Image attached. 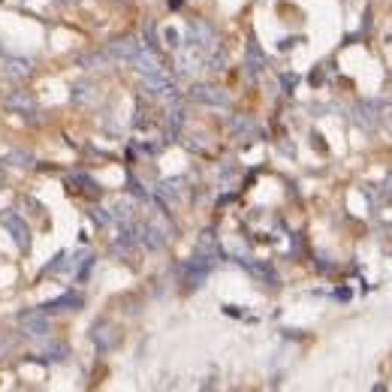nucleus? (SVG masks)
Returning a JSON list of instances; mask_svg holds the SVG:
<instances>
[{"label":"nucleus","instance_id":"nucleus-9","mask_svg":"<svg viewBox=\"0 0 392 392\" xmlns=\"http://www.w3.org/2000/svg\"><path fill=\"white\" fill-rule=\"evenodd\" d=\"M196 61H199V54H182V58H178V64H182V73H194Z\"/></svg>","mask_w":392,"mask_h":392},{"label":"nucleus","instance_id":"nucleus-10","mask_svg":"<svg viewBox=\"0 0 392 392\" xmlns=\"http://www.w3.org/2000/svg\"><path fill=\"white\" fill-rule=\"evenodd\" d=\"M0 187H4V175H0Z\"/></svg>","mask_w":392,"mask_h":392},{"label":"nucleus","instance_id":"nucleus-3","mask_svg":"<svg viewBox=\"0 0 392 392\" xmlns=\"http://www.w3.org/2000/svg\"><path fill=\"white\" fill-rule=\"evenodd\" d=\"M194 100H199V103H211V106H227V94H223L220 88H208V85L194 88Z\"/></svg>","mask_w":392,"mask_h":392},{"label":"nucleus","instance_id":"nucleus-5","mask_svg":"<svg viewBox=\"0 0 392 392\" xmlns=\"http://www.w3.org/2000/svg\"><path fill=\"white\" fill-rule=\"evenodd\" d=\"M190 42H194V46H199V49H208V46H215V30H211L208 25H199V21H196V25L194 28H190Z\"/></svg>","mask_w":392,"mask_h":392},{"label":"nucleus","instance_id":"nucleus-2","mask_svg":"<svg viewBox=\"0 0 392 392\" xmlns=\"http://www.w3.org/2000/svg\"><path fill=\"white\" fill-rule=\"evenodd\" d=\"M0 223H4V227L9 230V232H13V239H16V244H18V248L21 251H25L28 248V223L25 220H21L18 215H13V211H9V215H4V218H0Z\"/></svg>","mask_w":392,"mask_h":392},{"label":"nucleus","instance_id":"nucleus-7","mask_svg":"<svg viewBox=\"0 0 392 392\" xmlns=\"http://www.w3.org/2000/svg\"><path fill=\"white\" fill-rule=\"evenodd\" d=\"M66 305H78V296H61V299H54L49 302V305H42V311H66Z\"/></svg>","mask_w":392,"mask_h":392},{"label":"nucleus","instance_id":"nucleus-6","mask_svg":"<svg viewBox=\"0 0 392 392\" xmlns=\"http://www.w3.org/2000/svg\"><path fill=\"white\" fill-rule=\"evenodd\" d=\"M6 76H13V78H28V76H30L28 61H6Z\"/></svg>","mask_w":392,"mask_h":392},{"label":"nucleus","instance_id":"nucleus-4","mask_svg":"<svg viewBox=\"0 0 392 392\" xmlns=\"http://www.w3.org/2000/svg\"><path fill=\"white\" fill-rule=\"evenodd\" d=\"M133 64H136L139 66V73L145 76V78H148V76H157V73H163V66H160V61H157L154 58V54L151 52H136V58H133Z\"/></svg>","mask_w":392,"mask_h":392},{"label":"nucleus","instance_id":"nucleus-1","mask_svg":"<svg viewBox=\"0 0 392 392\" xmlns=\"http://www.w3.org/2000/svg\"><path fill=\"white\" fill-rule=\"evenodd\" d=\"M21 329H25L28 335H46L49 332V317H46V311H28V314H21Z\"/></svg>","mask_w":392,"mask_h":392},{"label":"nucleus","instance_id":"nucleus-8","mask_svg":"<svg viewBox=\"0 0 392 392\" xmlns=\"http://www.w3.org/2000/svg\"><path fill=\"white\" fill-rule=\"evenodd\" d=\"M6 103L13 106V109H21V112H30V109H33L30 100H28V97H21V94H9V97H6Z\"/></svg>","mask_w":392,"mask_h":392}]
</instances>
